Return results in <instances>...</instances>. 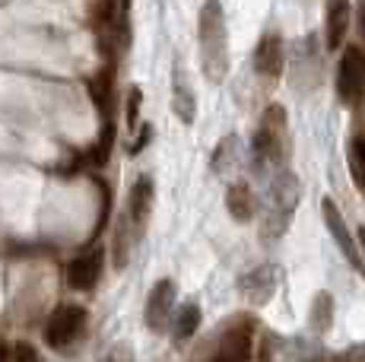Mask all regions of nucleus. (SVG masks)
<instances>
[{
    "mask_svg": "<svg viewBox=\"0 0 365 362\" xmlns=\"http://www.w3.org/2000/svg\"><path fill=\"white\" fill-rule=\"evenodd\" d=\"M210 362H229V359H226V356H220V353H216V356L210 359Z\"/></svg>",
    "mask_w": 365,
    "mask_h": 362,
    "instance_id": "nucleus-27",
    "label": "nucleus"
},
{
    "mask_svg": "<svg viewBox=\"0 0 365 362\" xmlns=\"http://www.w3.org/2000/svg\"><path fill=\"white\" fill-rule=\"evenodd\" d=\"M153 204H156V185H153L150 175H140L133 181L128 204H124L121 217H118L115 239H111V261H115L118 270H124L130 264L133 248H137L140 235L146 232V219L153 213Z\"/></svg>",
    "mask_w": 365,
    "mask_h": 362,
    "instance_id": "nucleus-1",
    "label": "nucleus"
},
{
    "mask_svg": "<svg viewBox=\"0 0 365 362\" xmlns=\"http://www.w3.org/2000/svg\"><path fill=\"white\" fill-rule=\"evenodd\" d=\"M336 95L343 105H356L365 99V51L349 45L336 67Z\"/></svg>",
    "mask_w": 365,
    "mask_h": 362,
    "instance_id": "nucleus-6",
    "label": "nucleus"
},
{
    "mask_svg": "<svg viewBox=\"0 0 365 362\" xmlns=\"http://www.w3.org/2000/svg\"><path fill=\"white\" fill-rule=\"evenodd\" d=\"M286 67V54H283V38L277 32H267L255 48V73L261 80H277Z\"/></svg>",
    "mask_w": 365,
    "mask_h": 362,
    "instance_id": "nucleus-10",
    "label": "nucleus"
},
{
    "mask_svg": "<svg viewBox=\"0 0 365 362\" xmlns=\"http://www.w3.org/2000/svg\"><path fill=\"white\" fill-rule=\"evenodd\" d=\"M331 324H334V296L331 292H318L312 309H308V327L314 333H327Z\"/></svg>",
    "mask_w": 365,
    "mask_h": 362,
    "instance_id": "nucleus-18",
    "label": "nucleus"
},
{
    "mask_svg": "<svg viewBox=\"0 0 365 362\" xmlns=\"http://www.w3.org/2000/svg\"><path fill=\"white\" fill-rule=\"evenodd\" d=\"M289 162V124L283 105H267L255 137H251V165L257 175H277Z\"/></svg>",
    "mask_w": 365,
    "mask_h": 362,
    "instance_id": "nucleus-2",
    "label": "nucleus"
},
{
    "mask_svg": "<svg viewBox=\"0 0 365 362\" xmlns=\"http://www.w3.org/2000/svg\"><path fill=\"white\" fill-rule=\"evenodd\" d=\"M83 331H86V309L83 305H70V302L58 305L45 324V343L51 350H67V346H73L80 340Z\"/></svg>",
    "mask_w": 365,
    "mask_h": 362,
    "instance_id": "nucleus-5",
    "label": "nucleus"
},
{
    "mask_svg": "<svg viewBox=\"0 0 365 362\" xmlns=\"http://www.w3.org/2000/svg\"><path fill=\"white\" fill-rule=\"evenodd\" d=\"M128 10H130V0H121V26L128 29Z\"/></svg>",
    "mask_w": 365,
    "mask_h": 362,
    "instance_id": "nucleus-25",
    "label": "nucleus"
},
{
    "mask_svg": "<svg viewBox=\"0 0 365 362\" xmlns=\"http://www.w3.org/2000/svg\"><path fill=\"white\" fill-rule=\"evenodd\" d=\"M226 210H229V217H232L235 222H248L251 217H255L257 204H255V194H251V187L245 185V181H235V185H229V191H226Z\"/></svg>",
    "mask_w": 365,
    "mask_h": 362,
    "instance_id": "nucleus-16",
    "label": "nucleus"
},
{
    "mask_svg": "<svg viewBox=\"0 0 365 362\" xmlns=\"http://www.w3.org/2000/svg\"><path fill=\"white\" fill-rule=\"evenodd\" d=\"M302 197V181L292 175L289 169L270 175L267 185V210H264V222H261V239L273 242L289 229V217L296 213Z\"/></svg>",
    "mask_w": 365,
    "mask_h": 362,
    "instance_id": "nucleus-4",
    "label": "nucleus"
},
{
    "mask_svg": "<svg viewBox=\"0 0 365 362\" xmlns=\"http://www.w3.org/2000/svg\"><path fill=\"white\" fill-rule=\"evenodd\" d=\"M359 242H362V252H365V229H359Z\"/></svg>",
    "mask_w": 365,
    "mask_h": 362,
    "instance_id": "nucleus-28",
    "label": "nucleus"
},
{
    "mask_svg": "<svg viewBox=\"0 0 365 362\" xmlns=\"http://www.w3.org/2000/svg\"><path fill=\"white\" fill-rule=\"evenodd\" d=\"M349 169H353L356 185L365 191V137H356L353 150H349Z\"/></svg>",
    "mask_w": 365,
    "mask_h": 362,
    "instance_id": "nucleus-20",
    "label": "nucleus"
},
{
    "mask_svg": "<svg viewBox=\"0 0 365 362\" xmlns=\"http://www.w3.org/2000/svg\"><path fill=\"white\" fill-rule=\"evenodd\" d=\"M102 267H105V252L102 248H89L80 257L67 264V286L76 292H89L99 286L102 280Z\"/></svg>",
    "mask_w": 365,
    "mask_h": 362,
    "instance_id": "nucleus-9",
    "label": "nucleus"
},
{
    "mask_svg": "<svg viewBox=\"0 0 365 362\" xmlns=\"http://www.w3.org/2000/svg\"><path fill=\"white\" fill-rule=\"evenodd\" d=\"M140 102H143V93L130 89V95H128V128L130 130L137 128V121H140Z\"/></svg>",
    "mask_w": 365,
    "mask_h": 362,
    "instance_id": "nucleus-23",
    "label": "nucleus"
},
{
    "mask_svg": "<svg viewBox=\"0 0 365 362\" xmlns=\"http://www.w3.org/2000/svg\"><path fill=\"white\" fill-rule=\"evenodd\" d=\"M235 150H238V140L235 137H226V140L220 143V150H216V156H213V172H229V162H232Z\"/></svg>",
    "mask_w": 365,
    "mask_h": 362,
    "instance_id": "nucleus-21",
    "label": "nucleus"
},
{
    "mask_svg": "<svg viewBox=\"0 0 365 362\" xmlns=\"http://www.w3.org/2000/svg\"><path fill=\"white\" fill-rule=\"evenodd\" d=\"M89 95L102 111V124H111V108H115V93H111V67H105L89 80Z\"/></svg>",
    "mask_w": 365,
    "mask_h": 362,
    "instance_id": "nucleus-17",
    "label": "nucleus"
},
{
    "mask_svg": "<svg viewBox=\"0 0 365 362\" xmlns=\"http://www.w3.org/2000/svg\"><path fill=\"white\" fill-rule=\"evenodd\" d=\"M175 280H159L156 286L150 289V296H146V327H150L153 333H163L168 331V324H172V309H175Z\"/></svg>",
    "mask_w": 365,
    "mask_h": 362,
    "instance_id": "nucleus-7",
    "label": "nucleus"
},
{
    "mask_svg": "<svg viewBox=\"0 0 365 362\" xmlns=\"http://www.w3.org/2000/svg\"><path fill=\"white\" fill-rule=\"evenodd\" d=\"M321 213H324V222H327V232L334 235V242H336V248L343 252V257H346L349 264H353L359 274H365V264H362V254H359V245H356V239H353V232H349V226H346V219H343V213L336 210V204L331 197H324L321 200Z\"/></svg>",
    "mask_w": 365,
    "mask_h": 362,
    "instance_id": "nucleus-8",
    "label": "nucleus"
},
{
    "mask_svg": "<svg viewBox=\"0 0 365 362\" xmlns=\"http://www.w3.org/2000/svg\"><path fill=\"white\" fill-rule=\"evenodd\" d=\"M0 362H10V346L0 340Z\"/></svg>",
    "mask_w": 365,
    "mask_h": 362,
    "instance_id": "nucleus-26",
    "label": "nucleus"
},
{
    "mask_svg": "<svg viewBox=\"0 0 365 362\" xmlns=\"http://www.w3.org/2000/svg\"><path fill=\"white\" fill-rule=\"evenodd\" d=\"M362 32H365V16H362Z\"/></svg>",
    "mask_w": 365,
    "mask_h": 362,
    "instance_id": "nucleus-29",
    "label": "nucleus"
},
{
    "mask_svg": "<svg viewBox=\"0 0 365 362\" xmlns=\"http://www.w3.org/2000/svg\"><path fill=\"white\" fill-rule=\"evenodd\" d=\"M238 289L251 299L255 305H264L273 299V289H277V267H255L238 280Z\"/></svg>",
    "mask_w": 365,
    "mask_h": 362,
    "instance_id": "nucleus-13",
    "label": "nucleus"
},
{
    "mask_svg": "<svg viewBox=\"0 0 365 362\" xmlns=\"http://www.w3.org/2000/svg\"><path fill=\"white\" fill-rule=\"evenodd\" d=\"M349 29V0H327V48L336 51Z\"/></svg>",
    "mask_w": 365,
    "mask_h": 362,
    "instance_id": "nucleus-15",
    "label": "nucleus"
},
{
    "mask_svg": "<svg viewBox=\"0 0 365 362\" xmlns=\"http://www.w3.org/2000/svg\"><path fill=\"white\" fill-rule=\"evenodd\" d=\"M102 362H133V350H130L128 343H118L115 350H111V353H108V356H105Z\"/></svg>",
    "mask_w": 365,
    "mask_h": 362,
    "instance_id": "nucleus-24",
    "label": "nucleus"
},
{
    "mask_svg": "<svg viewBox=\"0 0 365 362\" xmlns=\"http://www.w3.org/2000/svg\"><path fill=\"white\" fill-rule=\"evenodd\" d=\"M10 362H41V356H38V350H35L32 343L19 340V343L10 346Z\"/></svg>",
    "mask_w": 365,
    "mask_h": 362,
    "instance_id": "nucleus-22",
    "label": "nucleus"
},
{
    "mask_svg": "<svg viewBox=\"0 0 365 362\" xmlns=\"http://www.w3.org/2000/svg\"><path fill=\"white\" fill-rule=\"evenodd\" d=\"M118 19H121L118 0H89V23H93V29L99 32L105 51H108V41L115 38V32H118ZM121 36L128 38V29H124V26H121Z\"/></svg>",
    "mask_w": 365,
    "mask_h": 362,
    "instance_id": "nucleus-12",
    "label": "nucleus"
},
{
    "mask_svg": "<svg viewBox=\"0 0 365 362\" xmlns=\"http://www.w3.org/2000/svg\"><path fill=\"white\" fill-rule=\"evenodd\" d=\"M168 327H172L175 340H187V337H191V333L200 327V305H194V302L181 305V311L175 315V321L168 324Z\"/></svg>",
    "mask_w": 365,
    "mask_h": 362,
    "instance_id": "nucleus-19",
    "label": "nucleus"
},
{
    "mask_svg": "<svg viewBox=\"0 0 365 362\" xmlns=\"http://www.w3.org/2000/svg\"><path fill=\"white\" fill-rule=\"evenodd\" d=\"M251 331H255L251 318H235V324L222 333L220 356H226L229 362H248L251 359Z\"/></svg>",
    "mask_w": 365,
    "mask_h": 362,
    "instance_id": "nucleus-11",
    "label": "nucleus"
},
{
    "mask_svg": "<svg viewBox=\"0 0 365 362\" xmlns=\"http://www.w3.org/2000/svg\"><path fill=\"white\" fill-rule=\"evenodd\" d=\"M197 41L203 76L210 83H222L229 76V29L220 0H203L197 16Z\"/></svg>",
    "mask_w": 365,
    "mask_h": 362,
    "instance_id": "nucleus-3",
    "label": "nucleus"
},
{
    "mask_svg": "<svg viewBox=\"0 0 365 362\" xmlns=\"http://www.w3.org/2000/svg\"><path fill=\"white\" fill-rule=\"evenodd\" d=\"M172 108L181 118V124H194V118H197V99H194L191 86H187L181 61H175V71H172Z\"/></svg>",
    "mask_w": 365,
    "mask_h": 362,
    "instance_id": "nucleus-14",
    "label": "nucleus"
}]
</instances>
